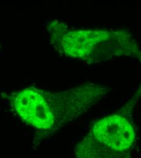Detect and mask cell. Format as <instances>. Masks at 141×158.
Instances as JSON below:
<instances>
[{"instance_id":"cell-1","label":"cell","mask_w":141,"mask_h":158,"mask_svg":"<svg viewBox=\"0 0 141 158\" xmlns=\"http://www.w3.org/2000/svg\"><path fill=\"white\" fill-rule=\"evenodd\" d=\"M111 90L93 83L58 92L31 86L11 93L8 99L26 123L44 133L52 134L80 118Z\"/></svg>"},{"instance_id":"cell-2","label":"cell","mask_w":141,"mask_h":158,"mask_svg":"<svg viewBox=\"0 0 141 158\" xmlns=\"http://www.w3.org/2000/svg\"><path fill=\"white\" fill-rule=\"evenodd\" d=\"M46 32L54 48L73 59L97 62L129 57L141 61V50L127 30L74 29L53 20L48 23Z\"/></svg>"},{"instance_id":"cell-3","label":"cell","mask_w":141,"mask_h":158,"mask_svg":"<svg viewBox=\"0 0 141 158\" xmlns=\"http://www.w3.org/2000/svg\"><path fill=\"white\" fill-rule=\"evenodd\" d=\"M141 87L116 112L101 118L76 145L77 158H133L136 143L134 108Z\"/></svg>"}]
</instances>
